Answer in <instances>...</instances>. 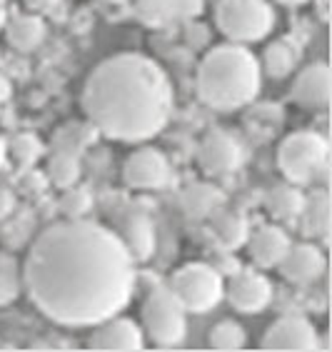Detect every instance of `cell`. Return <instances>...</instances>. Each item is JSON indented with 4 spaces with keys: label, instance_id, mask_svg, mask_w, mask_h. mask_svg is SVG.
<instances>
[{
    "label": "cell",
    "instance_id": "obj_33",
    "mask_svg": "<svg viewBox=\"0 0 332 352\" xmlns=\"http://www.w3.org/2000/svg\"><path fill=\"white\" fill-rule=\"evenodd\" d=\"M315 6H318V18L322 23L330 21V0H315Z\"/></svg>",
    "mask_w": 332,
    "mask_h": 352
},
{
    "label": "cell",
    "instance_id": "obj_20",
    "mask_svg": "<svg viewBox=\"0 0 332 352\" xmlns=\"http://www.w3.org/2000/svg\"><path fill=\"white\" fill-rule=\"evenodd\" d=\"M180 203H183V210L188 217H192V220H205V217H210L217 208H223L225 195L210 183H195V185H190V188H185Z\"/></svg>",
    "mask_w": 332,
    "mask_h": 352
},
{
    "label": "cell",
    "instance_id": "obj_28",
    "mask_svg": "<svg viewBox=\"0 0 332 352\" xmlns=\"http://www.w3.org/2000/svg\"><path fill=\"white\" fill-rule=\"evenodd\" d=\"M21 295V278H18V267L13 260H0V307L15 302Z\"/></svg>",
    "mask_w": 332,
    "mask_h": 352
},
{
    "label": "cell",
    "instance_id": "obj_9",
    "mask_svg": "<svg viewBox=\"0 0 332 352\" xmlns=\"http://www.w3.org/2000/svg\"><path fill=\"white\" fill-rule=\"evenodd\" d=\"M197 163H200V170H203L205 175L210 177L230 175L243 163V148H240V142L230 133L212 130L200 142Z\"/></svg>",
    "mask_w": 332,
    "mask_h": 352
},
{
    "label": "cell",
    "instance_id": "obj_19",
    "mask_svg": "<svg viewBox=\"0 0 332 352\" xmlns=\"http://www.w3.org/2000/svg\"><path fill=\"white\" fill-rule=\"evenodd\" d=\"M302 203H305L302 190L292 183L275 185L265 195V210L270 212L275 220H283V223H295L300 217V210H302Z\"/></svg>",
    "mask_w": 332,
    "mask_h": 352
},
{
    "label": "cell",
    "instance_id": "obj_36",
    "mask_svg": "<svg viewBox=\"0 0 332 352\" xmlns=\"http://www.w3.org/2000/svg\"><path fill=\"white\" fill-rule=\"evenodd\" d=\"M5 157H8V145L0 140V168H3V163H5Z\"/></svg>",
    "mask_w": 332,
    "mask_h": 352
},
{
    "label": "cell",
    "instance_id": "obj_29",
    "mask_svg": "<svg viewBox=\"0 0 332 352\" xmlns=\"http://www.w3.org/2000/svg\"><path fill=\"white\" fill-rule=\"evenodd\" d=\"M93 208V197H90L88 190L82 188H65V192H63L60 197V210L65 217H70V220H75V217H82L85 212Z\"/></svg>",
    "mask_w": 332,
    "mask_h": 352
},
{
    "label": "cell",
    "instance_id": "obj_14",
    "mask_svg": "<svg viewBox=\"0 0 332 352\" xmlns=\"http://www.w3.org/2000/svg\"><path fill=\"white\" fill-rule=\"evenodd\" d=\"M280 275L292 285H307L322 278L325 272V255L318 245L312 243H298L287 248L285 258L278 265Z\"/></svg>",
    "mask_w": 332,
    "mask_h": 352
},
{
    "label": "cell",
    "instance_id": "obj_4",
    "mask_svg": "<svg viewBox=\"0 0 332 352\" xmlns=\"http://www.w3.org/2000/svg\"><path fill=\"white\" fill-rule=\"evenodd\" d=\"M185 307L177 300V295L165 285H157L142 302L140 320L142 330L155 345L175 347L185 340L188 332V320H185Z\"/></svg>",
    "mask_w": 332,
    "mask_h": 352
},
{
    "label": "cell",
    "instance_id": "obj_17",
    "mask_svg": "<svg viewBox=\"0 0 332 352\" xmlns=\"http://www.w3.org/2000/svg\"><path fill=\"white\" fill-rule=\"evenodd\" d=\"M300 230L310 240H327L332 230V212H330V195L325 190H312L302 203L300 210Z\"/></svg>",
    "mask_w": 332,
    "mask_h": 352
},
{
    "label": "cell",
    "instance_id": "obj_34",
    "mask_svg": "<svg viewBox=\"0 0 332 352\" xmlns=\"http://www.w3.org/2000/svg\"><path fill=\"white\" fill-rule=\"evenodd\" d=\"M10 98V82H8L5 75H0V105Z\"/></svg>",
    "mask_w": 332,
    "mask_h": 352
},
{
    "label": "cell",
    "instance_id": "obj_21",
    "mask_svg": "<svg viewBox=\"0 0 332 352\" xmlns=\"http://www.w3.org/2000/svg\"><path fill=\"white\" fill-rule=\"evenodd\" d=\"M210 223H212V232H215V237L220 240V245H223L225 250L243 248L247 243V237H250V228L245 223V217L232 210H220L217 208L210 215Z\"/></svg>",
    "mask_w": 332,
    "mask_h": 352
},
{
    "label": "cell",
    "instance_id": "obj_22",
    "mask_svg": "<svg viewBox=\"0 0 332 352\" xmlns=\"http://www.w3.org/2000/svg\"><path fill=\"white\" fill-rule=\"evenodd\" d=\"M300 60V50L287 41H275L265 47V73L272 78H287Z\"/></svg>",
    "mask_w": 332,
    "mask_h": 352
},
{
    "label": "cell",
    "instance_id": "obj_18",
    "mask_svg": "<svg viewBox=\"0 0 332 352\" xmlns=\"http://www.w3.org/2000/svg\"><path fill=\"white\" fill-rule=\"evenodd\" d=\"M47 28L35 13H13L5 21V41L18 53H33L45 41Z\"/></svg>",
    "mask_w": 332,
    "mask_h": 352
},
{
    "label": "cell",
    "instance_id": "obj_2",
    "mask_svg": "<svg viewBox=\"0 0 332 352\" xmlns=\"http://www.w3.org/2000/svg\"><path fill=\"white\" fill-rule=\"evenodd\" d=\"M173 82L153 58L140 53L110 55L88 75L82 113L100 135L120 142L150 140L168 125Z\"/></svg>",
    "mask_w": 332,
    "mask_h": 352
},
{
    "label": "cell",
    "instance_id": "obj_31",
    "mask_svg": "<svg viewBox=\"0 0 332 352\" xmlns=\"http://www.w3.org/2000/svg\"><path fill=\"white\" fill-rule=\"evenodd\" d=\"M13 208H15L13 192H10V190H5V188H0V220H5V217L13 212Z\"/></svg>",
    "mask_w": 332,
    "mask_h": 352
},
{
    "label": "cell",
    "instance_id": "obj_10",
    "mask_svg": "<svg viewBox=\"0 0 332 352\" xmlns=\"http://www.w3.org/2000/svg\"><path fill=\"white\" fill-rule=\"evenodd\" d=\"M122 180L133 190H157L170 180L168 157L157 148H140L128 157L122 168Z\"/></svg>",
    "mask_w": 332,
    "mask_h": 352
},
{
    "label": "cell",
    "instance_id": "obj_25",
    "mask_svg": "<svg viewBox=\"0 0 332 352\" xmlns=\"http://www.w3.org/2000/svg\"><path fill=\"white\" fill-rule=\"evenodd\" d=\"M247 345V332L235 320H220L208 332V347L212 350H243Z\"/></svg>",
    "mask_w": 332,
    "mask_h": 352
},
{
    "label": "cell",
    "instance_id": "obj_30",
    "mask_svg": "<svg viewBox=\"0 0 332 352\" xmlns=\"http://www.w3.org/2000/svg\"><path fill=\"white\" fill-rule=\"evenodd\" d=\"M205 10V0H175V21H192Z\"/></svg>",
    "mask_w": 332,
    "mask_h": 352
},
{
    "label": "cell",
    "instance_id": "obj_15",
    "mask_svg": "<svg viewBox=\"0 0 332 352\" xmlns=\"http://www.w3.org/2000/svg\"><path fill=\"white\" fill-rule=\"evenodd\" d=\"M118 235H120V240L125 243V248H128V252L133 255L135 263H148V260L155 255L157 237H155V228H153L148 215L130 212V215L122 220V228Z\"/></svg>",
    "mask_w": 332,
    "mask_h": 352
},
{
    "label": "cell",
    "instance_id": "obj_37",
    "mask_svg": "<svg viewBox=\"0 0 332 352\" xmlns=\"http://www.w3.org/2000/svg\"><path fill=\"white\" fill-rule=\"evenodd\" d=\"M280 3H285V6H302L307 0H280Z\"/></svg>",
    "mask_w": 332,
    "mask_h": 352
},
{
    "label": "cell",
    "instance_id": "obj_5",
    "mask_svg": "<svg viewBox=\"0 0 332 352\" xmlns=\"http://www.w3.org/2000/svg\"><path fill=\"white\" fill-rule=\"evenodd\" d=\"M215 23L228 41L255 43L272 33L275 13L265 0H220Z\"/></svg>",
    "mask_w": 332,
    "mask_h": 352
},
{
    "label": "cell",
    "instance_id": "obj_8",
    "mask_svg": "<svg viewBox=\"0 0 332 352\" xmlns=\"http://www.w3.org/2000/svg\"><path fill=\"white\" fill-rule=\"evenodd\" d=\"M318 330L310 320L300 318V315H285L275 320L267 330H265L260 347L263 350H287V352H310L318 350Z\"/></svg>",
    "mask_w": 332,
    "mask_h": 352
},
{
    "label": "cell",
    "instance_id": "obj_32",
    "mask_svg": "<svg viewBox=\"0 0 332 352\" xmlns=\"http://www.w3.org/2000/svg\"><path fill=\"white\" fill-rule=\"evenodd\" d=\"M23 3H25V8L30 10V13L38 15V13H47V10H53L60 0H23Z\"/></svg>",
    "mask_w": 332,
    "mask_h": 352
},
{
    "label": "cell",
    "instance_id": "obj_1",
    "mask_svg": "<svg viewBox=\"0 0 332 352\" xmlns=\"http://www.w3.org/2000/svg\"><path fill=\"white\" fill-rule=\"evenodd\" d=\"M135 278L120 235L82 217L41 232L23 265L33 305L63 327H93L125 310Z\"/></svg>",
    "mask_w": 332,
    "mask_h": 352
},
{
    "label": "cell",
    "instance_id": "obj_16",
    "mask_svg": "<svg viewBox=\"0 0 332 352\" xmlns=\"http://www.w3.org/2000/svg\"><path fill=\"white\" fill-rule=\"evenodd\" d=\"M250 258L260 267H278L290 248V237L278 225H260L250 237Z\"/></svg>",
    "mask_w": 332,
    "mask_h": 352
},
{
    "label": "cell",
    "instance_id": "obj_27",
    "mask_svg": "<svg viewBox=\"0 0 332 352\" xmlns=\"http://www.w3.org/2000/svg\"><path fill=\"white\" fill-rule=\"evenodd\" d=\"M135 15L142 25L163 28L175 21V0H135Z\"/></svg>",
    "mask_w": 332,
    "mask_h": 352
},
{
    "label": "cell",
    "instance_id": "obj_38",
    "mask_svg": "<svg viewBox=\"0 0 332 352\" xmlns=\"http://www.w3.org/2000/svg\"><path fill=\"white\" fill-rule=\"evenodd\" d=\"M110 3H122V0H110Z\"/></svg>",
    "mask_w": 332,
    "mask_h": 352
},
{
    "label": "cell",
    "instance_id": "obj_35",
    "mask_svg": "<svg viewBox=\"0 0 332 352\" xmlns=\"http://www.w3.org/2000/svg\"><path fill=\"white\" fill-rule=\"evenodd\" d=\"M5 21H8V10H5V6H3V0H0V30L5 28Z\"/></svg>",
    "mask_w": 332,
    "mask_h": 352
},
{
    "label": "cell",
    "instance_id": "obj_13",
    "mask_svg": "<svg viewBox=\"0 0 332 352\" xmlns=\"http://www.w3.org/2000/svg\"><path fill=\"white\" fill-rule=\"evenodd\" d=\"M332 95V73L327 63H312L292 82V100L305 110H325Z\"/></svg>",
    "mask_w": 332,
    "mask_h": 352
},
{
    "label": "cell",
    "instance_id": "obj_11",
    "mask_svg": "<svg viewBox=\"0 0 332 352\" xmlns=\"http://www.w3.org/2000/svg\"><path fill=\"white\" fill-rule=\"evenodd\" d=\"M142 345H145V335L140 325L130 318H118V315L93 325V335L88 340L90 350L100 352H133L142 350Z\"/></svg>",
    "mask_w": 332,
    "mask_h": 352
},
{
    "label": "cell",
    "instance_id": "obj_3",
    "mask_svg": "<svg viewBox=\"0 0 332 352\" xmlns=\"http://www.w3.org/2000/svg\"><path fill=\"white\" fill-rule=\"evenodd\" d=\"M258 58L240 43H225L208 50L197 68V98L217 113L245 108L260 93Z\"/></svg>",
    "mask_w": 332,
    "mask_h": 352
},
{
    "label": "cell",
    "instance_id": "obj_7",
    "mask_svg": "<svg viewBox=\"0 0 332 352\" xmlns=\"http://www.w3.org/2000/svg\"><path fill=\"white\" fill-rule=\"evenodd\" d=\"M170 290L175 292L188 312H208L225 298L223 275L205 263H190L173 275Z\"/></svg>",
    "mask_w": 332,
    "mask_h": 352
},
{
    "label": "cell",
    "instance_id": "obj_12",
    "mask_svg": "<svg viewBox=\"0 0 332 352\" xmlns=\"http://www.w3.org/2000/svg\"><path fill=\"white\" fill-rule=\"evenodd\" d=\"M228 300L237 312H260L270 305L272 283L258 270H240L228 285Z\"/></svg>",
    "mask_w": 332,
    "mask_h": 352
},
{
    "label": "cell",
    "instance_id": "obj_24",
    "mask_svg": "<svg viewBox=\"0 0 332 352\" xmlns=\"http://www.w3.org/2000/svg\"><path fill=\"white\" fill-rule=\"evenodd\" d=\"M100 135L93 122H75V125H65L55 138V150L63 153H73L80 157V153L88 148L90 142H95V138Z\"/></svg>",
    "mask_w": 332,
    "mask_h": 352
},
{
    "label": "cell",
    "instance_id": "obj_6",
    "mask_svg": "<svg viewBox=\"0 0 332 352\" xmlns=\"http://www.w3.org/2000/svg\"><path fill=\"white\" fill-rule=\"evenodd\" d=\"M327 140L312 130L292 133L280 142L278 165L285 180L292 185H307L327 165Z\"/></svg>",
    "mask_w": 332,
    "mask_h": 352
},
{
    "label": "cell",
    "instance_id": "obj_23",
    "mask_svg": "<svg viewBox=\"0 0 332 352\" xmlns=\"http://www.w3.org/2000/svg\"><path fill=\"white\" fill-rule=\"evenodd\" d=\"M47 177L55 188H73L80 180V157L73 153L55 150L53 157L47 160Z\"/></svg>",
    "mask_w": 332,
    "mask_h": 352
},
{
    "label": "cell",
    "instance_id": "obj_26",
    "mask_svg": "<svg viewBox=\"0 0 332 352\" xmlns=\"http://www.w3.org/2000/svg\"><path fill=\"white\" fill-rule=\"evenodd\" d=\"M43 153H45V148H43L41 138L33 135V133H21V135H15L13 140L8 142V155L13 157L15 165L21 170L33 168L43 157Z\"/></svg>",
    "mask_w": 332,
    "mask_h": 352
}]
</instances>
